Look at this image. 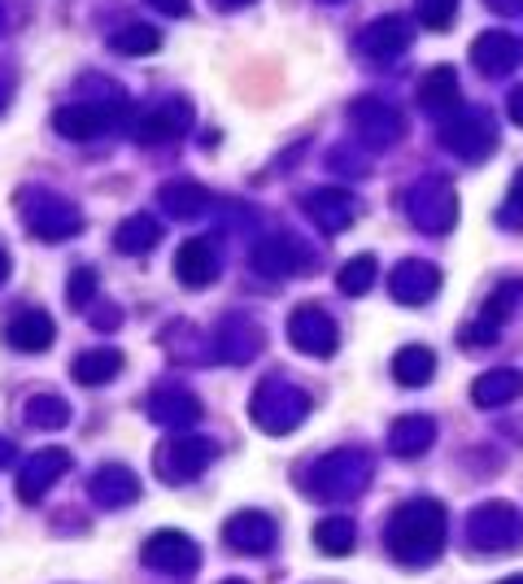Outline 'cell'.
<instances>
[{"label":"cell","instance_id":"d4e9b609","mask_svg":"<svg viewBox=\"0 0 523 584\" xmlns=\"http://www.w3.org/2000/svg\"><path fill=\"white\" fill-rule=\"evenodd\" d=\"M92 284H97L92 270H75V279H70V306H83L92 297Z\"/></svg>","mask_w":523,"mask_h":584},{"label":"cell","instance_id":"4fadbf2b","mask_svg":"<svg viewBox=\"0 0 523 584\" xmlns=\"http://www.w3.org/2000/svg\"><path fill=\"white\" fill-rule=\"evenodd\" d=\"M432 441H436V424L423 419V415L397 419V427H393V454H402V458H418V454H427Z\"/></svg>","mask_w":523,"mask_h":584},{"label":"cell","instance_id":"5bb4252c","mask_svg":"<svg viewBox=\"0 0 523 584\" xmlns=\"http://www.w3.org/2000/svg\"><path fill=\"white\" fill-rule=\"evenodd\" d=\"M9 340L18 345V349H49L52 345V319L49 315H40V310H27V315H18L13 327H9Z\"/></svg>","mask_w":523,"mask_h":584},{"label":"cell","instance_id":"9a60e30c","mask_svg":"<svg viewBox=\"0 0 523 584\" xmlns=\"http://www.w3.org/2000/svg\"><path fill=\"white\" fill-rule=\"evenodd\" d=\"M520 388H523V379L515 372H489L484 379H475L471 397H475L480 406H502V402H515Z\"/></svg>","mask_w":523,"mask_h":584},{"label":"cell","instance_id":"52a82bcc","mask_svg":"<svg viewBox=\"0 0 523 584\" xmlns=\"http://www.w3.org/2000/svg\"><path fill=\"white\" fill-rule=\"evenodd\" d=\"M223 541H227L236 554L262 558V554L275 550V541H279V524H275L266 511H236V515L223 524Z\"/></svg>","mask_w":523,"mask_h":584},{"label":"cell","instance_id":"cb8c5ba5","mask_svg":"<svg viewBox=\"0 0 523 584\" xmlns=\"http://www.w3.org/2000/svg\"><path fill=\"white\" fill-rule=\"evenodd\" d=\"M197 206H201V192H197V188H188V184H175V188L166 192V210L193 214Z\"/></svg>","mask_w":523,"mask_h":584},{"label":"cell","instance_id":"ffe728a7","mask_svg":"<svg viewBox=\"0 0 523 584\" xmlns=\"http://www.w3.org/2000/svg\"><path fill=\"white\" fill-rule=\"evenodd\" d=\"M432 372H436V363H432V354H427V349H406V354L397 358V379H402V384H411V388L427 384Z\"/></svg>","mask_w":523,"mask_h":584},{"label":"cell","instance_id":"603a6c76","mask_svg":"<svg viewBox=\"0 0 523 584\" xmlns=\"http://www.w3.org/2000/svg\"><path fill=\"white\" fill-rule=\"evenodd\" d=\"M375 279V263L371 258H358V263H349L345 270H341V288L349 293V297H358V293H366V284Z\"/></svg>","mask_w":523,"mask_h":584},{"label":"cell","instance_id":"ba28073f","mask_svg":"<svg viewBox=\"0 0 523 584\" xmlns=\"http://www.w3.org/2000/svg\"><path fill=\"white\" fill-rule=\"evenodd\" d=\"M66 467H70V454H66V449H40V454H31L27 467H18V497H22L27 506H36L52 484L66 476Z\"/></svg>","mask_w":523,"mask_h":584},{"label":"cell","instance_id":"6da1fadb","mask_svg":"<svg viewBox=\"0 0 523 584\" xmlns=\"http://www.w3.org/2000/svg\"><path fill=\"white\" fill-rule=\"evenodd\" d=\"M445 506L432 502V497H415V502H402L388 524H384V545L388 554L402 563V567H427L441 558L445 550Z\"/></svg>","mask_w":523,"mask_h":584},{"label":"cell","instance_id":"9c48e42d","mask_svg":"<svg viewBox=\"0 0 523 584\" xmlns=\"http://www.w3.org/2000/svg\"><path fill=\"white\" fill-rule=\"evenodd\" d=\"M88 497L101 506V511H118V506H131L140 497V479L131 467L122 463H105L97 476L88 479Z\"/></svg>","mask_w":523,"mask_h":584},{"label":"cell","instance_id":"7a4b0ae2","mask_svg":"<svg viewBox=\"0 0 523 584\" xmlns=\"http://www.w3.org/2000/svg\"><path fill=\"white\" fill-rule=\"evenodd\" d=\"M366 484H371V454L363 449H336L302 476V488L318 502H349Z\"/></svg>","mask_w":523,"mask_h":584},{"label":"cell","instance_id":"7402d4cb","mask_svg":"<svg viewBox=\"0 0 523 584\" xmlns=\"http://www.w3.org/2000/svg\"><path fill=\"white\" fill-rule=\"evenodd\" d=\"M310 210L323 218V227L341 231V227H345V218H349V201H345V197H314Z\"/></svg>","mask_w":523,"mask_h":584},{"label":"cell","instance_id":"ac0fdd59","mask_svg":"<svg viewBox=\"0 0 523 584\" xmlns=\"http://www.w3.org/2000/svg\"><path fill=\"white\" fill-rule=\"evenodd\" d=\"M118 372H122V358H118L114 349L83 354V358L75 363V379H79V384H105V379H114Z\"/></svg>","mask_w":523,"mask_h":584},{"label":"cell","instance_id":"4316f807","mask_svg":"<svg viewBox=\"0 0 523 584\" xmlns=\"http://www.w3.org/2000/svg\"><path fill=\"white\" fill-rule=\"evenodd\" d=\"M4 270H9V263H4V254H0V279H4Z\"/></svg>","mask_w":523,"mask_h":584},{"label":"cell","instance_id":"2e32d148","mask_svg":"<svg viewBox=\"0 0 523 584\" xmlns=\"http://www.w3.org/2000/svg\"><path fill=\"white\" fill-rule=\"evenodd\" d=\"M175 270H179V279H184V284H209V279H214V270H218V263L209 258V245L193 240V245H184V249H179V263H175Z\"/></svg>","mask_w":523,"mask_h":584},{"label":"cell","instance_id":"8fae6325","mask_svg":"<svg viewBox=\"0 0 523 584\" xmlns=\"http://www.w3.org/2000/svg\"><path fill=\"white\" fill-rule=\"evenodd\" d=\"M149 415H154V424L179 432V427H193L201 419V406L188 393H157L154 402H149Z\"/></svg>","mask_w":523,"mask_h":584},{"label":"cell","instance_id":"7c38bea8","mask_svg":"<svg viewBox=\"0 0 523 584\" xmlns=\"http://www.w3.org/2000/svg\"><path fill=\"white\" fill-rule=\"evenodd\" d=\"M314 545H318V554L345 558V554H354V545H358V524H354L349 515H332V519H323V524L314 528Z\"/></svg>","mask_w":523,"mask_h":584},{"label":"cell","instance_id":"5b68a950","mask_svg":"<svg viewBox=\"0 0 523 584\" xmlns=\"http://www.w3.org/2000/svg\"><path fill=\"white\" fill-rule=\"evenodd\" d=\"M214 458H218L214 441H206V436H175L154 454V472L166 484H188V479L201 476Z\"/></svg>","mask_w":523,"mask_h":584},{"label":"cell","instance_id":"f1b7e54d","mask_svg":"<svg viewBox=\"0 0 523 584\" xmlns=\"http://www.w3.org/2000/svg\"><path fill=\"white\" fill-rule=\"evenodd\" d=\"M223 584H249V581H223Z\"/></svg>","mask_w":523,"mask_h":584},{"label":"cell","instance_id":"44dd1931","mask_svg":"<svg viewBox=\"0 0 523 584\" xmlns=\"http://www.w3.org/2000/svg\"><path fill=\"white\" fill-rule=\"evenodd\" d=\"M154 240H157L154 218H131V222H122V231H118V249H127V254H145Z\"/></svg>","mask_w":523,"mask_h":584},{"label":"cell","instance_id":"e0dca14e","mask_svg":"<svg viewBox=\"0 0 523 584\" xmlns=\"http://www.w3.org/2000/svg\"><path fill=\"white\" fill-rule=\"evenodd\" d=\"M432 288H436V275L418 263H406L397 275H393V293H397V301H427Z\"/></svg>","mask_w":523,"mask_h":584},{"label":"cell","instance_id":"30bf717a","mask_svg":"<svg viewBox=\"0 0 523 584\" xmlns=\"http://www.w3.org/2000/svg\"><path fill=\"white\" fill-rule=\"evenodd\" d=\"M288 336H293V345L306 349V354H332V349H336V327L323 319L318 310H297Z\"/></svg>","mask_w":523,"mask_h":584},{"label":"cell","instance_id":"8992f818","mask_svg":"<svg viewBox=\"0 0 523 584\" xmlns=\"http://www.w3.org/2000/svg\"><path fill=\"white\" fill-rule=\"evenodd\" d=\"M140 563L149 572H161V576H188L201 563V545L193 536H184V532L161 528L140 545Z\"/></svg>","mask_w":523,"mask_h":584},{"label":"cell","instance_id":"d6986e66","mask_svg":"<svg viewBox=\"0 0 523 584\" xmlns=\"http://www.w3.org/2000/svg\"><path fill=\"white\" fill-rule=\"evenodd\" d=\"M70 419V406L61 402V397H49V393H40V397H31V406H27V424L31 427H61Z\"/></svg>","mask_w":523,"mask_h":584},{"label":"cell","instance_id":"83f0119b","mask_svg":"<svg viewBox=\"0 0 523 584\" xmlns=\"http://www.w3.org/2000/svg\"><path fill=\"white\" fill-rule=\"evenodd\" d=\"M502 584H523V576H511V581H502Z\"/></svg>","mask_w":523,"mask_h":584},{"label":"cell","instance_id":"277c9868","mask_svg":"<svg viewBox=\"0 0 523 584\" xmlns=\"http://www.w3.org/2000/svg\"><path fill=\"white\" fill-rule=\"evenodd\" d=\"M306 410H310L306 393H302V388H288V384H279V379L262 384L258 393H254V406H249L254 424H258L262 432H270V436L293 432V427L306 419Z\"/></svg>","mask_w":523,"mask_h":584},{"label":"cell","instance_id":"484cf974","mask_svg":"<svg viewBox=\"0 0 523 584\" xmlns=\"http://www.w3.org/2000/svg\"><path fill=\"white\" fill-rule=\"evenodd\" d=\"M13 463H18V449L9 441H0V467H13Z\"/></svg>","mask_w":523,"mask_h":584},{"label":"cell","instance_id":"3957f363","mask_svg":"<svg viewBox=\"0 0 523 584\" xmlns=\"http://www.w3.org/2000/svg\"><path fill=\"white\" fill-rule=\"evenodd\" d=\"M467 545L480 554H502L523 550V519L506 502H484L467 515Z\"/></svg>","mask_w":523,"mask_h":584}]
</instances>
